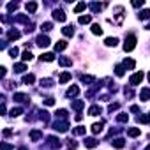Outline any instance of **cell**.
<instances>
[{
    "label": "cell",
    "instance_id": "cell-20",
    "mask_svg": "<svg viewBox=\"0 0 150 150\" xmlns=\"http://www.w3.org/2000/svg\"><path fill=\"white\" fill-rule=\"evenodd\" d=\"M65 48H67V42H65V41H58V42L55 44V51H64Z\"/></svg>",
    "mask_w": 150,
    "mask_h": 150
},
{
    "label": "cell",
    "instance_id": "cell-24",
    "mask_svg": "<svg viewBox=\"0 0 150 150\" xmlns=\"http://www.w3.org/2000/svg\"><path fill=\"white\" fill-rule=\"evenodd\" d=\"M104 44H106V46H113V48H115V46L118 44V39H117V37H108V39L104 41Z\"/></svg>",
    "mask_w": 150,
    "mask_h": 150
},
{
    "label": "cell",
    "instance_id": "cell-29",
    "mask_svg": "<svg viewBox=\"0 0 150 150\" xmlns=\"http://www.w3.org/2000/svg\"><path fill=\"white\" fill-rule=\"evenodd\" d=\"M138 18H139V20H150V9H145V11H141V13L138 14Z\"/></svg>",
    "mask_w": 150,
    "mask_h": 150
},
{
    "label": "cell",
    "instance_id": "cell-48",
    "mask_svg": "<svg viewBox=\"0 0 150 150\" xmlns=\"http://www.w3.org/2000/svg\"><path fill=\"white\" fill-rule=\"evenodd\" d=\"M7 9H9V11H16V9H18V4H16V2H11V4H7Z\"/></svg>",
    "mask_w": 150,
    "mask_h": 150
},
{
    "label": "cell",
    "instance_id": "cell-3",
    "mask_svg": "<svg viewBox=\"0 0 150 150\" xmlns=\"http://www.w3.org/2000/svg\"><path fill=\"white\" fill-rule=\"evenodd\" d=\"M35 44H37V46H41V48H46V46H49V37L41 34V35L35 39Z\"/></svg>",
    "mask_w": 150,
    "mask_h": 150
},
{
    "label": "cell",
    "instance_id": "cell-38",
    "mask_svg": "<svg viewBox=\"0 0 150 150\" xmlns=\"http://www.w3.org/2000/svg\"><path fill=\"white\" fill-rule=\"evenodd\" d=\"M57 118L65 120V118H67V111H65V110H58V111H57Z\"/></svg>",
    "mask_w": 150,
    "mask_h": 150
},
{
    "label": "cell",
    "instance_id": "cell-53",
    "mask_svg": "<svg viewBox=\"0 0 150 150\" xmlns=\"http://www.w3.org/2000/svg\"><path fill=\"white\" fill-rule=\"evenodd\" d=\"M131 111H132V113H138V111H139V108H138V106H131Z\"/></svg>",
    "mask_w": 150,
    "mask_h": 150
},
{
    "label": "cell",
    "instance_id": "cell-22",
    "mask_svg": "<svg viewBox=\"0 0 150 150\" xmlns=\"http://www.w3.org/2000/svg\"><path fill=\"white\" fill-rule=\"evenodd\" d=\"M101 131H103V122H97V124L92 125V132H94V134H99Z\"/></svg>",
    "mask_w": 150,
    "mask_h": 150
},
{
    "label": "cell",
    "instance_id": "cell-2",
    "mask_svg": "<svg viewBox=\"0 0 150 150\" xmlns=\"http://www.w3.org/2000/svg\"><path fill=\"white\" fill-rule=\"evenodd\" d=\"M143 81V73L141 71H138V73H134L132 76H131V80H129V83L132 85V87H136V85H139Z\"/></svg>",
    "mask_w": 150,
    "mask_h": 150
},
{
    "label": "cell",
    "instance_id": "cell-39",
    "mask_svg": "<svg viewBox=\"0 0 150 150\" xmlns=\"http://www.w3.org/2000/svg\"><path fill=\"white\" fill-rule=\"evenodd\" d=\"M138 122H141V124H148V122H150V117H148V115H139V117H138Z\"/></svg>",
    "mask_w": 150,
    "mask_h": 150
},
{
    "label": "cell",
    "instance_id": "cell-13",
    "mask_svg": "<svg viewBox=\"0 0 150 150\" xmlns=\"http://www.w3.org/2000/svg\"><path fill=\"white\" fill-rule=\"evenodd\" d=\"M111 145H113L115 148H122V146H125V141H124V138H115V139L111 141Z\"/></svg>",
    "mask_w": 150,
    "mask_h": 150
},
{
    "label": "cell",
    "instance_id": "cell-42",
    "mask_svg": "<svg viewBox=\"0 0 150 150\" xmlns=\"http://www.w3.org/2000/svg\"><path fill=\"white\" fill-rule=\"evenodd\" d=\"M124 73H125V71H124V65H117V67H115V74H117V76H124Z\"/></svg>",
    "mask_w": 150,
    "mask_h": 150
},
{
    "label": "cell",
    "instance_id": "cell-11",
    "mask_svg": "<svg viewBox=\"0 0 150 150\" xmlns=\"http://www.w3.org/2000/svg\"><path fill=\"white\" fill-rule=\"evenodd\" d=\"M14 101H16V103H27V101H28V95L18 92V94H14Z\"/></svg>",
    "mask_w": 150,
    "mask_h": 150
},
{
    "label": "cell",
    "instance_id": "cell-51",
    "mask_svg": "<svg viewBox=\"0 0 150 150\" xmlns=\"http://www.w3.org/2000/svg\"><path fill=\"white\" fill-rule=\"evenodd\" d=\"M6 76V67H0V78Z\"/></svg>",
    "mask_w": 150,
    "mask_h": 150
},
{
    "label": "cell",
    "instance_id": "cell-16",
    "mask_svg": "<svg viewBox=\"0 0 150 150\" xmlns=\"http://www.w3.org/2000/svg\"><path fill=\"white\" fill-rule=\"evenodd\" d=\"M20 35H21V34H20L18 30H9L7 39H9V41H16V39H20Z\"/></svg>",
    "mask_w": 150,
    "mask_h": 150
},
{
    "label": "cell",
    "instance_id": "cell-31",
    "mask_svg": "<svg viewBox=\"0 0 150 150\" xmlns=\"http://www.w3.org/2000/svg\"><path fill=\"white\" fill-rule=\"evenodd\" d=\"M32 58H34V55H32L30 51H23V55H21V60H23V62H30Z\"/></svg>",
    "mask_w": 150,
    "mask_h": 150
},
{
    "label": "cell",
    "instance_id": "cell-5",
    "mask_svg": "<svg viewBox=\"0 0 150 150\" xmlns=\"http://www.w3.org/2000/svg\"><path fill=\"white\" fill-rule=\"evenodd\" d=\"M53 18H55L57 21H65V13H64L62 9H55V11H53Z\"/></svg>",
    "mask_w": 150,
    "mask_h": 150
},
{
    "label": "cell",
    "instance_id": "cell-46",
    "mask_svg": "<svg viewBox=\"0 0 150 150\" xmlns=\"http://www.w3.org/2000/svg\"><path fill=\"white\" fill-rule=\"evenodd\" d=\"M117 110H118V103H113V104L108 106V111H110V113H113V111H117Z\"/></svg>",
    "mask_w": 150,
    "mask_h": 150
},
{
    "label": "cell",
    "instance_id": "cell-35",
    "mask_svg": "<svg viewBox=\"0 0 150 150\" xmlns=\"http://www.w3.org/2000/svg\"><path fill=\"white\" fill-rule=\"evenodd\" d=\"M14 20H16V21H20V23H27V25H28V18H27L25 14H18Z\"/></svg>",
    "mask_w": 150,
    "mask_h": 150
},
{
    "label": "cell",
    "instance_id": "cell-58",
    "mask_svg": "<svg viewBox=\"0 0 150 150\" xmlns=\"http://www.w3.org/2000/svg\"><path fill=\"white\" fill-rule=\"evenodd\" d=\"M148 81H150V74H148Z\"/></svg>",
    "mask_w": 150,
    "mask_h": 150
},
{
    "label": "cell",
    "instance_id": "cell-37",
    "mask_svg": "<svg viewBox=\"0 0 150 150\" xmlns=\"http://www.w3.org/2000/svg\"><path fill=\"white\" fill-rule=\"evenodd\" d=\"M21 113H23L21 108H13V110H11V117H20Z\"/></svg>",
    "mask_w": 150,
    "mask_h": 150
},
{
    "label": "cell",
    "instance_id": "cell-26",
    "mask_svg": "<svg viewBox=\"0 0 150 150\" xmlns=\"http://www.w3.org/2000/svg\"><path fill=\"white\" fill-rule=\"evenodd\" d=\"M41 138H42V132H41V131H32V132H30V139H32V141H37V139H41Z\"/></svg>",
    "mask_w": 150,
    "mask_h": 150
},
{
    "label": "cell",
    "instance_id": "cell-52",
    "mask_svg": "<svg viewBox=\"0 0 150 150\" xmlns=\"http://www.w3.org/2000/svg\"><path fill=\"white\" fill-rule=\"evenodd\" d=\"M125 95H127V97H132V90H131V88H125Z\"/></svg>",
    "mask_w": 150,
    "mask_h": 150
},
{
    "label": "cell",
    "instance_id": "cell-33",
    "mask_svg": "<svg viewBox=\"0 0 150 150\" xmlns=\"http://www.w3.org/2000/svg\"><path fill=\"white\" fill-rule=\"evenodd\" d=\"M129 120V115L127 113H118L117 115V122H127Z\"/></svg>",
    "mask_w": 150,
    "mask_h": 150
},
{
    "label": "cell",
    "instance_id": "cell-47",
    "mask_svg": "<svg viewBox=\"0 0 150 150\" xmlns=\"http://www.w3.org/2000/svg\"><path fill=\"white\" fill-rule=\"evenodd\" d=\"M18 53H20V51H18V48H16V46H14V48H11V49H9V55H11V57H13V58H14V57H16V55H18Z\"/></svg>",
    "mask_w": 150,
    "mask_h": 150
},
{
    "label": "cell",
    "instance_id": "cell-56",
    "mask_svg": "<svg viewBox=\"0 0 150 150\" xmlns=\"http://www.w3.org/2000/svg\"><path fill=\"white\" fill-rule=\"evenodd\" d=\"M146 30H150V23H148V25H146Z\"/></svg>",
    "mask_w": 150,
    "mask_h": 150
},
{
    "label": "cell",
    "instance_id": "cell-45",
    "mask_svg": "<svg viewBox=\"0 0 150 150\" xmlns=\"http://www.w3.org/2000/svg\"><path fill=\"white\" fill-rule=\"evenodd\" d=\"M44 104H46V106H53V104H55V99H53V97H46V99H44Z\"/></svg>",
    "mask_w": 150,
    "mask_h": 150
},
{
    "label": "cell",
    "instance_id": "cell-12",
    "mask_svg": "<svg viewBox=\"0 0 150 150\" xmlns=\"http://www.w3.org/2000/svg\"><path fill=\"white\" fill-rule=\"evenodd\" d=\"M139 134H141V129H138V127H131L127 131V136H131V138H138Z\"/></svg>",
    "mask_w": 150,
    "mask_h": 150
},
{
    "label": "cell",
    "instance_id": "cell-34",
    "mask_svg": "<svg viewBox=\"0 0 150 150\" xmlns=\"http://www.w3.org/2000/svg\"><path fill=\"white\" fill-rule=\"evenodd\" d=\"M85 9H87V4H85V2H80V4L74 7V13H81V11H85Z\"/></svg>",
    "mask_w": 150,
    "mask_h": 150
},
{
    "label": "cell",
    "instance_id": "cell-28",
    "mask_svg": "<svg viewBox=\"0 0 150 150\" xmlns=\"http://www.w3.org/2000/svg\"><path fill=\"white\" fill-rule=\"evenodd\" d=\"M34 81H35L34 74H25V76H23V83H27V85H32Z\"/></svg>",
    "mask_w": 150,
    "mask_h": 150
},
{
    "label": "cell",
    "instance_id": "cell-6",
    "mask_svg": "<svg viewBox=\"0 0 150 150\" xmlns=\"http://www.w3.org/2000/svg\"><path fill=\"white\" fill-rule=\"evenodd\" d=\"M48 145L51 146V148H58V146H60V139L55 138V136H49V138H48Z\"/></svg>",
    "mask_w": 150,
    "mask_h": 150
},
{
    "label": "cell",
    "instance_id": "cell-19",
    "mask_svg": "<svg viewBox=\"0 0 150 150\" xmlns=\"http://www.w3.org/2000/svg\"><path fill=\"white\" fill-rule=\"evenodd\" d=\"M81 81L87 83V85H90V83H95V78L94 76H88V74H81Z\"/></svg>",
    "mask_w": 150,
    "mask_h": 150
},
{
    "label": "cell",
    "instance_id": "cell-9",
    "mask_svg": "<svg viewBox=\"0 0 150 150\" xmlns=\"http://www.w3.org/2000/svg\"><path fill=\"white\" fill-rule=\"evenodd\" d=\"M97 145H99V141H97L95 138H87V139H85V146H87V148H94V146H97Z\"/></svg>",
    "mask_w": 150,
    "mask_h": 150
},
{
    "label": "cell",
    "instance_id": "cell-27",
    "mask_svg": "<svg viewBox=\"0 0 150 150\" xmlns=\"http://www.w3.org/2000/svg\"><path fill=\"white\" fill-rule=\"evenodd\" d=\"M69 80H71V73H62V74H60V78H58V81H60V83H67Z\"/></svg>",
    "mask_w": 150,
    "mask_h": 150
},
{
    "label": "cell",
    "instance_id": "cell-36",
    "mask_svg": "<svg viewBox=\"0 0 150 150\" xmlns=\"http://www.w3.org/2000/svg\"><path fill=\"white\" fill-rule=\"evenodd\" d=\"M124 67H127V69H132V67H134V60H131V58H125V60H124Z\"/></svg>",
    "mask_w": 150,
    "mask_h": 150
},
{
    "label": "cell",
    "instance_id": "cell-14",
    "mask_svg": "<svg viewBox=\"0 0 150 150\" xmlns=\"http://www.w3.org/2000/svg\"><path fill=\"white\" fill-rule=\"evenodd\" d=\"M139 97H141V101H148L150 99V88H141Z\"/></svg>",
    "mask_w": 150,
    "mask_h": 150
},
{
    "label": "cell",
    "instance_id": "cell-49",
    "mask_svg": "<svg viewBox=\"0 0 150 150\" xmlns=\"http://www.w3.org/2000/svg\"><path fill=\"white\" fill-rule=\"evenodd\" d=\"M132 6H134V7H143V0H134Z\"/></svg>",
    "mask_w": 150,
    "mask_h": 150
},
{
    "label": "cell",
    "instance_id": "cell-50",
    "mask_svg": "<svg viewBox=\"0 0 150 150\" xmlns=\"http://www.w3.org/2000/svg\"><path fill=\"white\" fill-rule=\"evenodd\" d=\"M2 150H13L9 143H2Z\"/></svg>",
    "mask_w": 150,
    "mask_h": 150
},
{
    "label": "cell",
    "instance_id": "cell-18",
    "mask_svg": "<svg viewBox=\"0 0 150 150\" xmlns=\"http://www.w3.org/2000/svg\"><path fill=\"white\" fill-rule=\"evenodd\" d=\"M62 34H64L65 37H73V35H74V28H73V27H64V28H62Z\"/></svg>",
    "mask_w": 150,
    "mask_h": 150
},
{
    "label": "cell",
    "instance_id": "cell-17",
    "mask_svg": "<svg viewBox=\"0 0 150 150\" xmlns=\"http://www.w3.org/2000/svg\"><path fill=\"white\" fill-rule=\"evenodd\" d=\"M58 64H60L62 67H69V65L73 64V60L67 58V57H60V58H58Z\"/></svg>",
    "mask_w": 150,
    "mask_h": 150
},
{
    "label": "cell",
    "instance_id": "cell-15",
    "mask_svg": "<svg viewBox=\"0 0 150 150\" xmlns=\"http://www.w3.org/2000/svg\"><path fill=\"white\" fill-rule=\"evenodd\" d=\"M92 34L94 35H103V28H101V25H99V23H94L92 25Z\"/></svg>",
    "mask_w": 150,
    "mask_h": 150
},
{
    "label": "cell",
    "instance_id": "cell-32",
    "mask_svg": "<svg viewBox=\"0 0 150 150\" xmlns=\"http://www.w3.org/2000/svg\"><path fill=\"white\" fill-rule=\"evenodd\" d=\"M78 21H80L81 25H87V23H90V21H92V16H88V14H87V16H80V20H78Z\"/></svg>",
    "mask_w": 150,
    "mask_h": 150
},
{
    "label": "cell",
    "instance_id": "cell-54",
    "mask_svg": "<svg viewBox=\"0 0 150 150\" xmlns=\"http://www.w3.org/2000/svg\"><path fill=\"white\" fill-rule=\"evenodd\" d=\"M11 134H13V131H11V129H6V131H4V136H11Z\"/></svg>",
    "mask_w": 150,
    "mask_h": 150
},
{
    "label": "cell",
    "instance_id": "cell-23",
    "mask_svg": "<svg viewBox=\"0 0 150 150\" xmlns=\"http://www.w3.org/2000/svg\"><path fill=\"white\" fill-rule=\"evenodd\" d=\"M25 9H27L28 13H35V9H37V4H35V2H27V4H25Z\"/></svg>",
    "mask_w": 150,
    "mask_h": 150
},
{
    "label": "cell",
    "instance_id": "cell-40",
    "mask_svg": "<svg viewBox=\"0 0 150 150\" xmlns=\"http://www.w3.org/2000/svg\"><path fill=\"white\" fill-rule=\"evenodd\" d=\"M74 134H76V136H83V134H85V127H83V125H78V127L74 129Z\"/></svg>",
    "mask_w": 150,
    "mask_h": 150
},
{
    "label": "cell",
    "instance_id": "cell-43",
    "mask_svg": "<svg viewBox=\"0 0 150 150\" xmlns=\"http://www.w3.org/2000/svg\"><path fill=\"white\" fill-rule=\"evenodd\" d=\"M51 28H53L51 23H42V25H41V30H44V32H49Z\"/></svg>",
    "mask_w": 150,
    "mask_h": 150
},
{
    "label": "cell",
    "instance_id": "cell-7",
    "mask_svg": "<svg viewBox=\"0 0 150 150\" xmlns=\"http://www.w3.org/2000/svg\"><path fill=\"white\" fill-rule=\"evenodd\" d=\"M101 113H103V110H101V106H97V104L90 106V110H88V115H92V117H97V115H101Z\"/></svg>",
    "mask_w": 150,
    "mask_h": 150
},
{
    "label": "cell",
    "instance_id": "cell-41",
    "mask_svg": "<svg viewBox=\"0 0 150 150\" xmlns=\"http://www.w3.org/2000/svg\"><path fill=\"white\" fill-rule=\"evenodd\" d=\"M90 9L94 11V13H99L103 9V4H90Z\"/></svg>",
    "mask_w": 150,
    "mask_h": 150
},
{
    "label": "cell",
    "instance_id": "cell-55",
    "mask_svg": "<svg viewBox=\"0 0 150 150\" xmlns=\"http://www.w3.org/2000/svg\"><path fill=\"white\" fill-rule=\"evenodd\" d=\"M18 150H28V148H27V146H21V148H18Z\"/></svg>",
    "mask_w": 150,
    "mask_h": 150
},
{
    "label": "cell",
    "instance_id": "cell-30",
    "mask_svg": "<svg viewBox=\"0 0 150 150\" xmlns=\"http://www.w3.org/2000/svg\"><path fill=\"white\" fill-rule=\"evenodd\" d=\"M53 85V80H49V78H44V80H41V87H44V88H49Z\"/></svg>",
    "mask_w": 150,
    "mask_h": 150
},
{
    "label": "cell",
    "instance_id": "cell-8",
    "mask_svg": "<svg viewBox=\"0 0 150 150\" xmlns=\"http://www.w3.org/2000/svg\"><path fill=\"white\" fill-rule=\"evenodd\" d=\"M78 94H80V87H78V85H73V87L67 90V97H76Z\"/></svg>",
    "mask_w": 150,
    "mask_h": 150
},
{
    "label": "cell",
    "instance_id": "cell-44",
    "mask_svg": "<svg viewBox=\"0 0 150 150\" xmlns=\"http://www.w3.org/2000/svg\"><path fill=\"white\" fill-rule=\"evenodd\" d=\"M39 118H41L42 122H48V120H49V115H48V111H41V115H39Z\"/></svg>",
    "mask_w": 150,
    "mask_h": 150
},
{
    "label": "cell",
    "instance_id": "cell-1",
    "mask_svg": "<svg viewBox=\"0 0 150 150\" xmlns=\"http://www.w3.org/2000/svg\"><path fill=\"white\" fill-rule=\"evenodd\" d=\"M134 48H136V35H127L124 42V49L125 51H132Z\"/></svg>",
    "mask_w": 150,
    "mask_h": 150
},
{
    "label": "cell",
    "instance_id": "cell-21",
    "mask_svg": "<svg viewBox=\"0 0 150 150\" xmlns=\"http://www.w3.org/2000/svg\"><path fill=\"white\" fill-rule=\"evenodd\" d=\"M41 60H44V62H53L55 60V55L53 53H42L41 55Z\"/></svg>",
    "mask_w": 150,
    "mask_h": 150
},
{
    "label": "cell",
    "instance_id": "cell-4",
    "mask_svg": "<svg viewBox=\"0 0 150 150\" xmlns=\"http://www.w3.org/2000/svg\"><path fill=\"white\" fill-rule=\"evenodd\" d=\"M67 127H69L67 122H55V124H53V129H55V131H60V132H65Z\"/></svg>",
    "mask_w": 150,
    "mask_h": 150
},
{
    "label": "cell",
    "instance_id": "cell-57",
    "mask_svg": "<svg viewBox=\"0 0 150 150\" xmlns=\"http://www.w3.org/2000/svg\"><path fill=\"white\" fill-rule=\"evenodd\" d=\"M145 150H150V145H148V146H146V148H145Z\"/></svg>",
    "mask_w": 150,
    "mask_h": 150
},
{
    "label": "cell",
    "instance_id": "cell-10",
    "mask_svg": "<svg viewBox=\"0 0 150 150\" xmlns=\"http://www.w3.org/2000/svg\"><path fill=\"white\" fill-rule=\"evenodd\" d=\"M73 110H76V111H80V110H83V106H85V103L81 101V99H76V101H73Z\"/></svg>",
    "mask_w": 150,
    "mask_h": 150
},
{
    "label": "cell",
    "instance_id": "cell-25",
    "mask_svg": "<svg viewBox=\"0 0 150 150\" xmlns=\"http://www.w3.org/2000/svg\"><path fill=\"white\" fill-rule=\"evenodd\" d=\"M25 71H27V65H25V64H14V73L21 74V73H25Z\"/></svg>",
    "mask_w": 150,
    "mask_h": 150
}]
</instances>
